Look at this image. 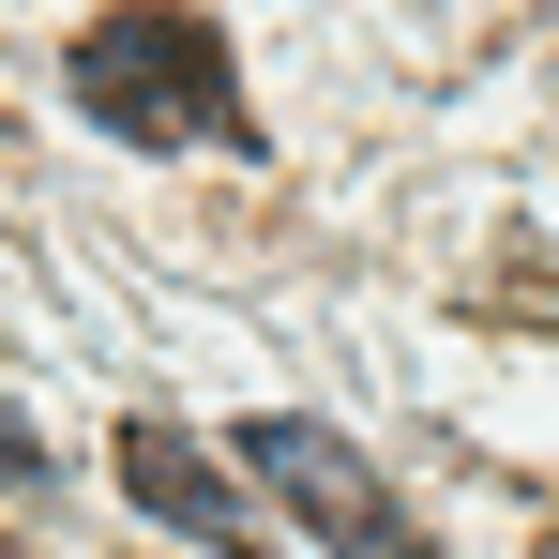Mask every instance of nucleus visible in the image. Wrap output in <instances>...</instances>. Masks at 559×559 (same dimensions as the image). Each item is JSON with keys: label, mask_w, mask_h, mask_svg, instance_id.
<instances>
[{"label": "nucleus", "mask_w": 559, "mask_h": 559, "mask_svg": "<svg viewBox=\"0 0 559 559\" xmlns=\"http://www.w3.org/2000/svg\"><path fill=\"white\" fill-rule=\"evenodd\" d=\"M76 106L136 152H197V136H242V76H227V31L167 15V0H121L76 31Z\"/></svg>", "instance_id": "f257e3e1"}, {"label": "nucleus", "mask_w": 559, "mask_h": 559, "mask_svg": "<svg viewBox=\"0 0 559 559\" xmlns=\"http://www.w3.org/2000/svg\"><path fill=\"white\" fill-rule=\"evenodd\" d=\"M242 468L273 484L302 530H333V545H393V530H408V514H393V484H378L333 424H242Z\"/></svg>", "instance_id": "f03ea898"}, {"label": "nucleus", "mask_w": 559, "mask_h": 559, "mask_svg": "<svg viewBox=\"0 0 559 559\" xmlns=\"http://www.w3.org/2000/svg\"><path fill=\"white\" fill-rule=\"evenodd\" d=\"M121 484H136V514H152V530H197V545H227V530H242V484L197 454L182 424H121Z\"/></svg>", "instance_id": "7ed1b4c3"}, {"label": "nucleus", "mask_w": 559, "mask_h": 559, "mask_svg": "<svg viewBox=\"0 0 559 559\" xmlns=\"http://www.w3.org/2000/svg\"><path fill=\"white\" fill-rule=\"evenodd\" d=\"M0 484H46V439H31L15 408H0Z\"/></svg>", "instance_id": "20e7f679"}]
</instances>
